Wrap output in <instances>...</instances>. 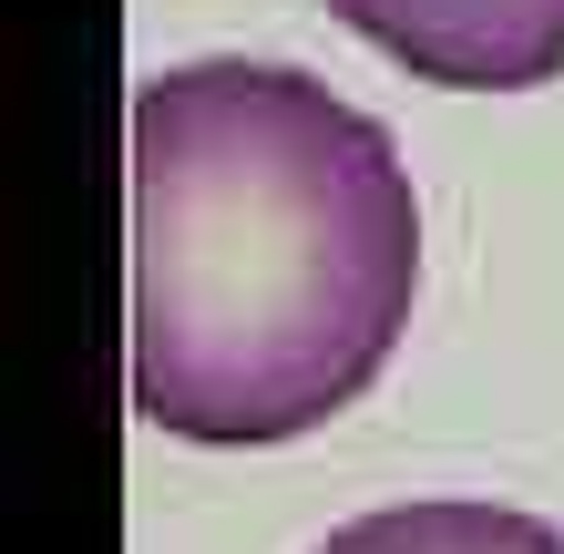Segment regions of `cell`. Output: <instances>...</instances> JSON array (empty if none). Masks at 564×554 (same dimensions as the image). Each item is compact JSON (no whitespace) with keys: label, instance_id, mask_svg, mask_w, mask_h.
Wrapping results in <instances>:
<instances>
[{"label":"cell","instance_id":"obj_1","mask_svg":"<svg viewBox=\"0 0 564 554\" xmlns=\"http://www.w3.org/2000/svg\"><path fill=\"white\" fill-rule=\"evenodd\" d=\"M411 298V165L318 73L175 62L134 93V411L154 432H318L390 370Z\"/></svg>","mask_w":564,"mask_h":554},{"label":"cell","instance_id":"obj_2","mask_svg":"<svg viewBox=\"0 0 564 554\" xmlns=\"http://www.w3.org/2000/svg\"><path fill=\"white\" fill-rule=\"evenodd\" d=\"M328 11L442 93H534L564 73V0H328Z\"/></svg>","mask_w":564,"mask_h":554},{"label":"cell","instance_id":"obj_3","mask_svg":"<svg viewBox=\"0 0 564 554\" xmlns=\"http://www.w3.org/2000/svg\"><path fill=\"white\" fill-rule=\"evenodd\" d=\"M318 554H564V534L513 503H390L339 524Z\"/></svg>","mask_w":564,"mask_h":554}]
</instances>
